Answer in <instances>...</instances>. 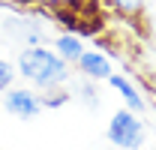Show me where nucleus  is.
Wrapping results in <instances>:
<instances>
[{
    "mask_svg": "<svg viewBox=\"0 0 156 150\" xmlns=\"http://www.w3.org/2000/svg\"><path fill=\"white\" fill-rule=\"evenodd\" d=\"M18 72L42 90H54L69 78V63L45 45H30L18 54Z\"/></svg>",
    "mask_w": 156,
    "mask_h": 150,
    "instance_id": "1",
    "label": "nucleus"
},
{
    "mask_svg": "<svg viewBox=\"0 0 156 150\" xmlns=\"http://www.w3.org/2000/svg\"><path fill=\"white\" fill-rule=\"evenodd\" d=\"M144 123H141V117L135 111H129V108H123V111H117L111 117V123H108V141L120 150H138L144 144Z\"/></svg>",
    "mask_w": 156,
    "mask_h": 150,
    "instance_id": "2",
    "label": "nucleus"
},
{
    "mask_svg": "<svg viewBox=\"0 0 156 150\" xmlns=\"http://www.w3.org/2000/svg\"><path fill=\"white\" fill-rule=\"evenodd\" d=\"M66 99H69V96H66V93H51V96H48V99H39V102H42L45 108H60V105H63Z\"/></svg>",
    "mask_w": 156,
    "mask_h": 150,
    "instance_id": "9",
    "label": "nucleus"
},
{
    "mask_svg": "<svg viewBox=\"0 0 156 150\" xmlns=\"http://www.w3.org/2000/svg\"><path fill=\"white\" fill-rule=\"evenodd\" d=\"M78 69L87 75V78L99 81V78H108L111 75V60L102 54V51H84V54L78 57Z\"/></svg>",
    "mask_w": 156,
    "mask_h": 150,
    "instance_id": "4",
    "label": "nucleus"
},
{
    "mask_svg": "<svg viewBox=\"0 0 156 150\" xmlns=\"http://www.w3.org/2000/svg\"><path fill=\"white\" fill-rule=\"evenodd\" d=\"M0 150H3V147H0Z\"/></svg>",
    "mask_w": 156,
    "mask_h": 150,
    "instance_id": "10",
    "label": "nucleus"
},
{
    "mask_svg": "<svg viewBox=\"0 0 156 150\" xmlns=\"http://www.w3.org/2000/svg\"><path fill=\"white\" fill-rule=\"evenodd\" d=\"M3 108L12 114V117L33 120V117L42 111V102H39L36 93H30V90H24V87H9L6 96H3Z\"/></svg>",
    "mask_w": 156,
    "mask_h": 150,
    "instance_id": "3",
    "label": "nucleus"
},
{
    "mask_svg": "<svg viewBox=\"0 0 156 150\" xmlns=\"http://www.w3.org/2000/svg\"><path fill=\"white\" fill-rule=\"evenodd\" d=\"M105 81H108V84H111V87H114L117 93L123 96V99H126V105H129V111H144V99H141V96H138V90L135 87H132V81H126V78H123V75H108V78H105Z\"/></svg>",
    "mask_w": 156,
    "mask_h": 150,
    "instance_id": "5",
    "label": "nucleus"
},
{
    "mask_svg": "<svg viewBox=\"0 0 156 150\" xmlns=\"http://www.w3.org/2000/svg\"><path fill=\"white\" fill-rule=\"evenodd\" d=\"M108 3L117 12H138V9H144V0H108Z\"/></svg>",
    "mask_w": 156,
    "mask_h": 150,
    "instance_id": "8",
    "label": "nucleus"
},
{
    "mask_svg": "<svg viewBox=\"0 0 156 150\" xmlns=\"http://www.w3.org/2000/svg\"><path fill=\"white\" fill-rule=\"evenodd\" d=\"M57 54L66 60V63H78V57L84 54V48H81V39L72 36V33H63L57 36Z\"/></svg>",
    "mask_w": 156,
    "mask_h": 150,
    "instance_id": "6",
    "label": "nucleus"
},
{
    "mask_svg": "<svg viewBox=\"0 0 156 150\" xmlns=\"http://www.w3.org/2000/svg\"><path fill=\"white\" fill-rule=\"evenodd\" d=\"M12 81H15V66L6 63V60H0V93H6L12 87Z\"/></svg>",
    "mask_w": 156,
    "mask_h": 150,
    "instance_id": "7",
    "label": "nucleus"
}]
</instances>
